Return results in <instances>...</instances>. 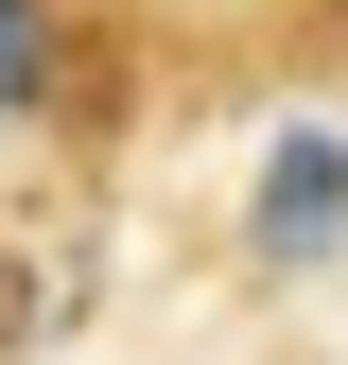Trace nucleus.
Listing matches in <instances>:
<instances>
[{"label": "nucleus", "instance_id": "1", "mask_svg": "<svg viewBox=\"0 0 348 365\" xmlns=\"http://www.w3.org/2000/svg\"><path fill=\"white\" fill-rule=\"evenodd\" d=\"M348 226V140H279L261 157V261H331Z\"/></svg>", "mask_w": 348, "mask_h": 365}, {"label": "nucleus", "instance_id": "2", "mask_svg": "<svg viewBox=\"0 0 348 365\" xmlns=\"http://www.w3.org/2000/svg\"><path fill=\"white\" fill-rule=\"evenodd\" d=\"M70 105V0H0V122Z\"/></svg>", "mask_w": 348, "mask_h": 365}]
</instances>
